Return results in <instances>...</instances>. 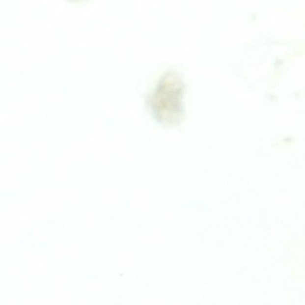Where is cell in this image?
Wrapping results in <instances>:
<instances>
[{
  "label": "cell",
  "instance_id": "cell-1",
  "mask_svg": "<svg viewBox=\"0 0 305 305\" xmlns=\"http://www.w3.org/2000/svg\"><path fill=\"white\" fill-rule=\"evenodd\" d=\"M184 84L174 72H169L159 80L148 98L151 111L157 121L167 127L180 124L184 117Z\"/></svg>",
  "mask_w": 305,
  "mask_h": 305
}]
</instances>
